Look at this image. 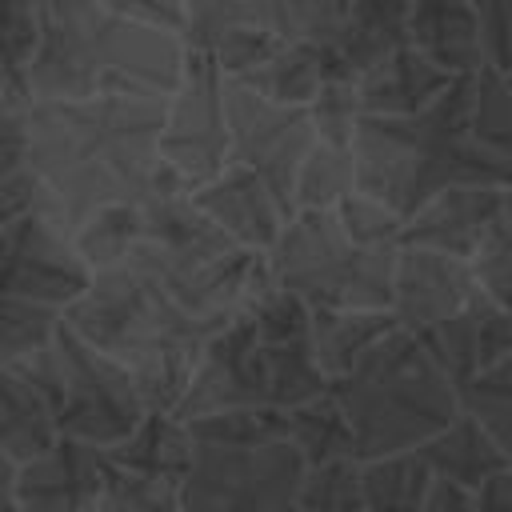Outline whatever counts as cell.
I'll return each instance as SVG.
<instances>
[{
    "mask_svg": "<svg viewBox=\"0 0 512 512\" xmlns=\"http://www.w3.org/2000/svg\"><path fill=\"white\" fill-rule=\"evenodd\" d=\"M160 120L164 100L148 96L32 100L28 172L68 228L96 208L140 204L160 168Z\"/></svg>",
    "mask_w": 512,
    "mask_h": 512,
    "instance_id": "1",
    "label": "cell"
},
{
    "mask_svg": "<svg viewBox=\"0 0 512 512\" xmlns=\"http://www.w3.org/2000/svg\"><path fill=\"white\" fill-rule=\"evenodd\" d=\"M472 84L476 76H452L432 108L404 120L360 116L352 136L356 192L408 220L444 188H512V164L472 140Z\"/></svg>",
    "mask_w": 512,
    "mask_h": 512,
    "instance_id": "2",
    "label": "cell"
},
{
    "mask_svg": "<svg viewBox=\"0 0 512 512\" xmlns=\"http://www.w3.org/2000/svg\"><path fill=\"white\" fill-rule=\"evenodd\" d=\"M60 320L132 376L144 412H176L208 336L224 324L188 316L132 252L124 264L92 272V284Z\"/></svg>",
    "mask_w": 512,
    "mask_h": 512,
    "instance_id": "3",
    "label": "cell"
},
{
    "mask_svg": "<svg viewBox=\"0 0 512 512\" xmlns=\"http://www.w3.org/2000/svg\"><path fill=\"white\" fill-rule=\"evenodd\" d=\"M40 40L28 68L32 100L148 96L164 100L184 68V40L136 28L96 0H36Z\"/></svg>",
    "mask_w": 512,
    "mask_h": 512,
    "instance_id": "4",
    "label": "cell"
},
{
    "mask_svg": "<svg viewBox=\"0 0 512 512\" xmlns=\"http://www.w3.org/2000/svg\"><path fill=\"white\" fill-rule=\"evenodd\" d=\"M328 392L344 408L356 460H384L416 452L460 416V396L436 368L420 336L392 328L348 376Z\"/></svg>",
    "mask_w": 512,
    "mask_h": 512,
    "instance_id": "5",
    "label": "cell"
},
{
    "mask_svg": "<svg viewBox=\"0 0 512 512\" xmlns=\"http://www.w3.org/2000/svg\"><path fill=\"white\" fill-rule=\"evenodd\" d=\"M132 260L196 320H228L260 264V252L224 236L188 192L140 200V244Z\"/></svg>",
    "mask_w": 512,
    "mask_h": 512,
    "instance_id": "6",
    "label": "cell"
},
{
    "mask_svg": "<svg viewBox=\"0 0 512 512\" xmlns=\"http://www.w3.org/2000/svg\"><path fill=\"white\" fill-rule=\"evenodd\" d=\"M396 252H368L344 236L332 208L292 212L264 252L276 288L292 292L304 308H356L388 312Z\"/></svg>",
    "mask_w": 512,
    "mask_h": 512,
    "instance_id": "7",
    "label": "cell"
},
{
    "mask_svg": "<svg viewBox=\"0 0 512 512\" xmlns=\"http://www.w3.org/2000/svg\"><path fill=\"white\" fill-rule=\"evenodd\" d=\"M304 460L288 440L228 448L196 444L180 480V512H292Z\"/></svg>",
    "mask_w": 512,
    "mask_h": 512,
    "instance_id": "8",
    "label": "cell"
},
{
    "mask_svg": "<svg viewBox=\"0 0 512 512\" xmlns=\"http://www.w3.org/2000/svg\"><path fill=\"white\" fill-rule=\"evenodd\" d=\"M52 348L60 368V388L52 408L56 432L100 452L120 444L144 420V404L132 376L112 356L80 340L64 320L52 332Z\"/></svg>",
    "mask_w": 512,
    "mask_h": 512,
    "instance_id": "9",
    "label": "cell"
},
{
    "mask_svg": "<svg viewBox=\"0 0 512 512\" xmlns=\"http://www.w3.org/2000/svg\"><path fill=\"white\" fill-rule=\"evenodd\" d=\"M92 284L64 212L36 188L32 204L0 228V296L64 312Z\"/></svg>",
    "mask_w": 512,
    "mask_h": 512,
    "instance_id": "10",
    "label": "cell"
},
{
    "mask_svg": "<svg viewBox=\"0 0 512 512\" xmlns=\"http://www.w3.org/2000/svg\"><path fill=\"white\" fill-rule=\"evenodd\" d=\"M160 164H168L188 192L212 180L228 164V124H224V76L216 72L208 48L184 44V68L176 88L164 96V120L156 140Z\"/></svg>",
    "mask_w": 512,
    "mask_h": 512,
    "instance_id": "11",
    "label": "cell"
},
{
    "mask_svg": "<svg viewBox=\"0 0 512 512\" xmlns=\"http://www.w3.org/2000/svg\"><path fill=\"white\" fill-rule=\"evenodd\" d=\"M224 124H228V164L256 172L280 208L292 216V184L304 152L312 148L308 108L272 104L232 80H224Z\"/></svg>",
    "mask_w": 512,
    "mask_h": 512,
    "instance_id": "12",
    "label": "cell"
},
{
    "mask_svg": "<svg viewBox=\"0 0 512 512\" xmlns=\"http://www.w3.org/2000/svg\"><path fill=\"white\" fill-rule=\"evenodd\" d=\"M232 408H272L264 344L244 312H232L204 344L192 380L176 404V420H196Z\"/></svg>",
    "mask_w": 512,
    "mask_h": 512,
    "instance_id": "13",
    "label": "cell"
},
{
    "mask_svg": "<svg viewBox=\"0 0 512 512\" xmlns=\"http://www.w3.org/2000/svg\"><path fill=\"white\" fill-rule=\"evenodd\" d=\"M480 296V280L472 260L424 252V248H396L392 264V300L388 312L396 328L420 336Z\"/></svg>",
    "mask_w": 512,
    "mask_h": 512,
    "instance_id": "14",
    "label": "cell"
},
{
    "mask_svg": "<svg viewBox=\"0 0 512 512\" xmlns=\"http://www.w3.org/2000/svg\"><path fill=\"white\" fill-rule=\"evenodd\" d=\"M420 344L428 348V356L460 396L468 384H476L512 352V312L480 292L468 308L420 332Z\"/></svg>",
    "mask_w": 512,
    "mask_h": 512,
    "instance_id": "15",
    "label": "cell"
},
{
    "mask_svg": "<svg viewBox=\"0 0 512 512\" xmlns=\"http://www.w3.org/2000/svg\"><path fill=\"white\" fill-rule=\"evenodd\" d=\"M500 200L504 188H444L400 224V248L472 260L500 216Z\"/></svg>",
    "mask_w": 512,
    "mask_h": 512,
    "instance_id": "16",
    "label": "cell"
},
{
    "mask_svg": "<svg viewBox=\"0 0 512 512\" xmlns=\"http://www.w3.org/2000/svg\"><path fill=\"white\" fill-rule=\"evenodd\" d=\"M100 476V448L60 436L44 456L16 468V512H96Z\"/></svg>",
    "mask_w": 512,
    "mask_h": 512,
    "instance_id": "17",
    "label": "cell"
},
{
    "mask_svg": "<svg viewBox=\"0 0 512 512\" xmlns=\"http://www.w3.org/2000/svg\"><path fill=\"white\" fill-rule=\"evenodd\" d=\"M188 200L224 236H232L240 248L260 252V256L276 244V236H280V228L288 220V212L280 208V200L272 196V188L256 172H248L240 164H224L212 180H204L200 188H192Z\"/></svg>",
    "mask_w": 512,
    "mask_h": 512,
    "instance_id": "18",
    "label": "cell"
},
{
    "mask_svg": "<svg viewBox=\"0 0 512 512\" xmlns=\"http://www.w3.org/2000/svg\"><path fill=\"white\" fill-rule=\"evenodd\" d=\"M452 84L448 72H440L432 60H424L412 44L384 56L368 72L356 76V96L364 116H384V120H404L424 108H432L444 88Z\"/></svg>",
    "mask_w": 512,
    "mask_h": 512,
    "instance_id": "19",
    "label": "cell"
},
{
    "mask_svg": "<svg viewBox=\"0 0 512 512\" xmlns=\"http://www.w3.org/2000/svg\"><path fill=\"white\" fill-rule=\"evenodd\" d=\"M408 44L448 76L484 68V40L468 0H408Z\"/></svg>",
    "mask_w": 512,
    "mask_h": 512,
    "instance_id": "20",
    "label": "cell"
},
{
    "mask_svg": "<svg viewBox=\"0 0 512 512\" xmlns=\"http://www.w3.org/2000/svg\"><path fill=\"white\" fill-rule=\"evenodd\" d=\"M416 456H420V464L428 468L432 480H448V484L468 488V492H476L492 472L512 468L508 456L496 448V440L464 408L448 428H440L432 440H424L416 448Z\"/></svg>",
    "mask_w": 512,
    "mask_h": 512,
    "instance_id": "21",
    "label": "cell"
},
{
    "mask_svg": "<svg viewBox=\"0 0 512 512\" xmlns=\"http://www.w3.org/2000/svg\"><path fill=\"white\" fill-rule=\"evenodd\" d=\"M396 328L392 312H356V308H308L312 356L324 380L348 376L388 332Z\"/></svg>",
    "mask_w": 512,
    "mask_h": 512,
    "instance_id": "22",
    "label": "cell"
},
{
    "mask_svg": "<svg viewBox=\"0 0 512 512\" xmlns=\"http://www.w3.org/2000/svg\"><path fill=\"white\" fill-rule=\"evenodd\" d=\"M328 48L344 72H368L384 56L408 48V0H352Z\"/></svg>",
    "mask_w": 512,
    "mask_h": 512,
    "instance_id": "23",
    "label": "cell"
},
{
    "mask_svg": "<svg viewBox=\"0 0 512 512\" xmlns=\"http://www.w3.org/2000/svg\"><path fill=\"white\" fill-rule=\"evenodd\" d=\"M100 456L124 472L156 476V480H168L180 488L188 460H192V436H188L184 420H176L172 412H144V420L120 444L104 448Z\"/></svg>",
    "mask_w": 512,
    "mask_h": 512,
    "instance_id": "24",
    "label": "cell"
},
{
    "mask_svg": "<svg viewBox=\"0 0 512 512\" xmlns=\"http://www.w3.org/2000/svg\"><path fill=\"white\" fill-rule=\"evenodd\" d=\"M340 68L332 48L324 44H308V40H284L268 64H260L252 76L244 80H232L272 104H288V108H308V100L316 96V88L324 84V76Z\"/></svg>",
    "mask_w": 512,
    "mask_h": 512,
    "instance_id": "25",
    "label": "cell"
},
{
    "mask_svg": "<svg viewBox=\"0 0 512 512\" xmlns=\"http://www.w3.org/2000/svg\"><path fill=\"white\" fill-rule=\"evenodd\" d=\"M60 440L48 404L8 368H0V452L20 468Z\"/></svg>",
    "mask_w": 512,
    "mask_h": 512,
    "instance_id": "26",
    "label": "cell"
},
{
    "mask_svg": "<svg viewBox=\"0 0 512 512\" xmlns=\"http://www.w3.org/2000/svg\"><path fill=\"white\" fill-rule=\"evenodd\" d=\"M284 420H288V444L300 452L304 468H320V464H336V460H356L352 428H348L344 408L336 404L332 392H320V396L288 408Z\"/></svg>",
    "mask_w": 512,
    "mask_h": 512,
    "instance_id": "27",
    "label": "cell"
},
{
    "mask_svg": "<svg viewBox=\"0 0 512 512\" xmlns=\"http://www.w3.org/2000/svg\"><path fill=\"white\" fill-rule=\"evenodd\" d=\"M228 28H268L288 36V0H184V44L204 48Z\"/></svg>",
    "mask_w": 512,
    "mask_h": 512,
    "instance_id": "28",
    "label": "cell"
},
{
    "mask_svg": "<svg viewBox=\"0 0 512 512\" xmlns=\"http://www.w3.org/2000/svg\"><path fill=\"white\" fill-rule=\"evenodd\" d=\"M428 468L416 452L360 464V512H420L428 492Z\"/></svg>",
    "mask_w": 512,
    "mask_h": 512,
    "instance_id": "29",
    "label": "cell"
},
{
    "mask_svg": "<svg viewBox=\"0 0 512 512\" xmlns=\"http://www.w3.org/2000/svg\"><path fill=\"white\" fill-rule=\"evenodd\" d=\"M72 244L88 272H104L128 260V252L140 244V204H108L88 212L72 228Z\"/></svg>",
    "mask_w": 512,
    "mask_h": 512,
    "instance_id": "30",
    "label": "cell"
},
{
    "mask_svg": "<svg viewBox=\"0 0 512 512\" xmlns=\"http://www.w3.org/2000/svg\"><path fill=\"white\" fill-rule=\"evenodd\" d=\"M356 192V168H352V148H328L312 140L296 168L292 184V212H320L336 208L344 196Z\"/></svg>",
    "mask_w": 512,
    "mask_h": 512,
    "instance_id": "31",
    "label": "cell"
},
{
    "mask_svg": "<svg viewBox=\"0 0 512 512\" xmlns=\"http://www.w3.org/2000/svg\"><path fill=\"white\" fill-rule=\"evenodd\" d=\"M188 436L196 444H228V448H256V444H276L288 440V420L276 408H232V412H212L184 420Z\"/></svg>",
    "mask_w": 512,
    "mask_h": 512,
    "instance_id": "32",
    "label": "cell"
},
{
    "mask_svg": "<svg viewBox=\"0 0 512 512\" xmlns=\"http://www.w3.org/2000/svg\"><path fill=\"white\" fill-rule=\"evenodd\" d=\"M40 20L36 0H0V92L28 96V68L36 56Z\"/></svg>",
    "mask_w": 512,
    "mask_h": 512,
    "instance_id": "33",
    "label": "cell"
},
{
    "mask_svg": "<svg viewBox=\"0 0 512 512\" xmlns=\"http://www.w3.org/2000/svg\"><path fill=\"white\" fill-rule=\"evenodd\" d=\"M360 116L364 112H360V96H356V76L344 68H332L324 76V84L316 88V96L308 100L312 140H320L328 148H352Z\"/></svg>",
    "mask_w": 512,
    "mask_h": 512,
    "instance_id": "34",
    "label": "cell"
},
{
    "mask_svg": "<svg viewBox=\"0 0 512 512\" xmlns=\"http://www.w3.org/2000/svg\"><path fill=\"white\" fill-rule=\"evenodd\" d=\"M468 128L480 148H488L496 160L512 164V92L504 88V76L488 64L476 72V84H472Z\"/></svg>",
    "mask_w": 512,
    "mask_h": 512,
    "instance_id": "35",
    "label": "cell"
},
{
    "mask_svg": "<svg viewBox=\"0 0 512 512\" xmlns=\"http://www.w3.org/2000/svg\"><path fill=\"white\" fill-rule=\"evenodd\" d=\"M460 408L480 420V428L496 440V448L512 464V352L460 392Z\"/></svg>",
    "mask_w": 512,
    "mask_h": 512,
    "instance_id": "36",
    "label": "cell"
},
{
    "mask_svg": "<svg viewBox=\"0 0 512 512\" xmlns=\"http://www.w3.org/2000/svg\"><path fill=\"white\" fill-rule=\"evenodd\" d=\"M96 512H180V492L168 480L124 472L104 460Z\"/></svg>",
    "mask_w": 512,
    "mask_h": 512,
    "instance_id": "37",
    "label": "cell"
},
{
    "mask_svg": "<svg viewBox=\"0 0 512 512\" xmlns=\"http://www.w3.org/2000/svg\"><path fill=\"white\" fill-rule=\"evenodd\" d=\"M292 512H360V460L304 468Z\"/></svg>",
    "mask_w": 512,
    "mask_h": 512,
    "instance_id": "38",
    "label": "cell"
},
{
    "mask_svg": "<svg viewBox=\"0 0 512 512\" xmlns=\"http://www.w3.org/2000/svg\"><path fill=\"white\" fill-rule=\"evenodd\" d=\"M56 324H60V312L0 296V368H8L16 360H24L28 352L44 348L52 340Z\"/></svg>",
    "mask_w": 512,
    "mask_h": 512,
    "instance_id": "39",
    "label": "cell"
},
{
    "mask_svg": "<svg viewBox=\"0 0 512 512\" xmlns=\"http://www.w3.org/2000/svg\"><path fill=\"white\" fill-rule=\"evenodd\" d=\"M472 272L480 280V292L512 312V188H504L500 216H496L484 248L472 256Z\"/></svg>",
    "mask_w": 512,
    "mask_h": 512,
    "instance_id": "40",
    "label": "cell"
},
{
    "mask_svg": "<svg viewBox=\"0 0 512 512\" xmlns=\"http://www.w3.org/2000/svg\"><path fill=\"white\" fill-rule=\"evenodd\" d=\"M336 224L344 228V236L368 252H396L400 248V216L392 208H384L380 200L364 196V192H352L344 196L336 208H332Z\"/></svg>",
    "mask_w": 512,
    "mask_h": 512,
    "instance_id": "41",
    "label": "cell"
},
{
    "mask_svg": "<svg viewBox=\"0 0 512 512\" xmlns=\"http://www.w3.org/2000/svg\"><path fill=\"white\" fill-rule=\"evenodd\" d=\"M284 40H288L284 32H268V28H228L216 40H208L204 48L224 80H244L260 64H268Z\"/></svg>",
    "mask_w": 512,
    "mask_h": 512,
    "instance_id": "42",
    "label": "cell"
},
{
    "mask_svg": "<svg viewBox=\"0 0 512 512\" xmlns=\"http://www.w3.org/2000/svg\"><path fill=\"white\" fill-rule=\"evenodd\" d=\"M28 108L32 100L0 92V184L28 172Z\"/></svg>",
    "mask_w": 512,
    "mask_h": 512,
    "instance_id": "43",
    "label": "cell"
},
{
    "mask_svg": "<svg viewBox=\"0 0 512 512\" xmlns=\"http://www.w3.org/2000/svg\"><path fill=\"white\" fill-rule=\"evenodd\" d=\"M352 0H288V36L308 44H332Z\"/></svg>",
    "mask_w": 512,
    "mask_h": 512,
    "instance_id": "44",
    "label": "cell"
},
{
    "mask_svg": "<svg viewBox=\"0 0 512 512\" xmlns=\"http://www.w3.org/2000/svg\"><path fill=\"white\" fill-rule=\"evenodd\" d=\"M480 40H484V64L496 72L512 68V0H468Z\"/></svg>",
    "mask_w": 512,
    "mask_h": 512,
    "instance_id": "45",
    "label": "cell"
},
{
    "mask_svg": "<svg viewBox=\"0 0 512 512\" xmlns=\"http://www.w3.org/2000/svg\"><path fill=\"white\" fill-rule=\"evenodd\" d=\"M104 12L148 28V32H164V36H180L184 40V0H96Z\"/></svg>",
    "mask_w": 512,
    "mask_h": 512,
    "instance_id": "46",
    "label": "cell"
},
{
    "mask_svg": "<svg viewBox=\"0 0 512 512\" xmlns=\"http://www.w3.org/2000/svg\"><path fill=\"white\" fill-rule=\"evenodd\" d=\"M420 512H476V496L468 488L448 484V480H428Z\"/></svg>",
    "mask_w": 512,
    "mask_h": 512,
    "instance_id": "47",
    "label": "cell"
},
{
    "mask_svg": "<svg viewBox=\"0 0 512 512\" xmlns=\"http://www.w3.org/2000/svg\"><path fill=\"white\" fill-rule=\"evenodd\" d=\"M472 496H476V512H512V468L492 472Z\"/></svg>",
    "mask_w": 512,
    "mask_h": 512,
    "instance_id": "48",
    "label": "cell"
},
{
    "mask_svg": "<svg viewBox=\"0 0 512 512\" xmlns=\"http://www.w3.org/2000/svg\"><path fill=\"white\" fill-rule=\"evenodd\" d=\"M32 192H36L32 172H20V176H12V180H4V184H0V228L32 204Z\"/></svg>",
    "mask_w": 512,
    "mask_h": 512,
    "instance_id": "49",
    "label": "cell"
},
{
    "mask_svg": "<svg viewBox=\"0 0 512 512\" xmlns=\"http://www.w3.org/2000/svg\"><path fill=\"white\" fill-rule=\"evenodd\" d=\"M12 484H16V464H12V460L0 452V512H16Z\"/></svg>",
    "mask_w": 512,
    "mask_h": 512,
    "instance_id": "50",
    "label": "cell"
},
{
    "mask_svg": "<svg viewBox=\"0 0 512 512\" xmlns=\"http://www.w3.org/2000/svg\"><path fill=\"white\" fill-rule=\"evenodd\" d=\"M500 76H504V88L512 92V68H508V72H500Z\"/></svg>",
    "mask_w": 512,
    "mask_h": 512,
    "instance_id": "51",
    "label": "cell"
}]
</instances>
